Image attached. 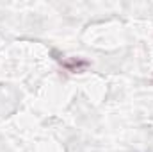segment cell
Instances as JSON below:
<instances>
[{
	"mask_svg": "<svg viewBox=\"0 0 153 152\" xmlns=\"http://www.w3.org/2000/svg\"><path fill=\"white\" fill-rule=\"evenodd\" d=\"M52 56H53V59H55L66 72H70V74H84V72L91 66V63H89L87 59H82V57H68V56H64V54H61V52H57V50H52Z\"/></svg>",
	"mask_w": 153,
	"mask_h": 152,
	"instance_id": "1",
	"label": "cell"
}]
</instances>
